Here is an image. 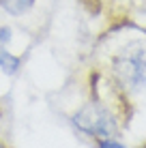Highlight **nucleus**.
I'll use <instances>...</instances> for the list:
<instances>
[{
    "instance_id": "1",
    "label": "nucleus",
    "mask_w": 146,
    "mask_h": 148,
    "mask_svg": "<svg viewBox=\"0 0 146 148\" xmlns=\"http://www.w3.org/2000/svg\"><path fill=\"white\" fill-rule=\"evenodd\" d=\"M110 82L123 95H138L146 90V43L131 41L116 49L108 60Z\"/></svg>"
},
{
    "instance_id": "2",
    "label": "nucleus",
    "mask_w": 146,
    "mask_h": 148,
    "mask_svg": "<svg viewBox=\"0 0 146 148\" xmlns=\"http://www.w3.org/2000/svg\"><path fill=\"white\" fill-rule=\"evenodd\" d=\"M73 127L80 133L93 137L95 142L103 137H116L120 131V120L110 105L99 99H90L71 116Z\"/></svg>"
},
{
    "instance_id": "3",
    "label": "nucleus",
    "mask_w": 146,
    "mask_h": 148,
    "mask_svg": "<svg viewBox=\"0 0 146 148\" xmlns=\"http://www.w3.org/2000/svg\"><path fill=\"white\" fill-rule=\"evenodd\" d=\"M22 64H24V58H22V56L15 54V52H11V49H9V45H2V43H0V73L13 77V75L19 73Z\"/></svg>"
},
{
    "instance_id": "4",
    "label": "nucleus",
    "mask_w": 146,
    "mask_h": 148,
    "mask_svg": "<svg viewBox=\"0 0 146 148\" xmlns=\"http://www.w3.org/2000/svg\"><path fill=\"white\" fill-rule=\"evenodd\" d=\"M39 0H0V11L11 17H24L37 7Z\"/></svg>"
},
{
    "instance_id": "5",
    "label": "nucleus",
    "mask_w": 146,
    "mask_h": 148,
    "mask_svg": "<svg viewBox=\"0 0 146 148\" xmlns=\"http://www.w3.org/2000/svg\"><path fill=\"white\" fill-rule=\"evenodd\" d=\"M95 144H97V148H129L116 137H103V140H97Z\"/></svg>"
},
{
    "instance_id": "6",
    "label": "nucleus",
    "mask_w": 146,
    "mask_h": 148,
    "mask_svg": "<svg viewBox=\"0 0 146 148\" xmlns=\"http://www.w3.org/2000/svg\"><path fill=\"white\" fill-rule=\"evenodd\" d=\"M0 148H11V146H7L4 142H0Z\"/></svg>"
}]
</instances>
